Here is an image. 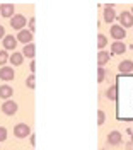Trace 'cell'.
Instances as JSON below:
<instances>
[{"instance_id": "cell-1", "label": "cell", "mask_w": 133, "mask_h": 150, "mask_svg": "<svg viewBox=\"0 0 133 150\" xmlns=\"http://www.w3.org/2000/svg\"><path fill=\"white\" fill-rule=\"evenodd\" d=\"M14 135L17 138H26V137L31 135V128H29L26 123H19V125L14 126Z\"/></svg>"}, {"instance_id": "cell-2", "label": "cell", "mask_w": 133, "mask_h": 150, "mask_svg": "<svg viewBox=\"0 0 133 150\" xmlns=\"http://www.w3.org/2000/svg\"><path fill=\"white\" fill-rule=\"evenodd\" d=\"M26 17L24 16H21V14H14V17H12V21H10V26H12V29H17V31H22V29L26 28Z\"/></svg>"}, {"instance_id": "cell-3", "label": "cell", "mask_w": 133, "mask_h": 150, "mask_svg": "<svg viewBox=\"0 0 133 150\" xmlns=\"http://www.w3.org/2000/svg\"><path fill=\"white\" fill-rule=\"evenodd\" d=\"M118 21H120V26L121 28H133V16L132 12H121L118 16Z\"/></svg>"}, {"instance_id": "cell-4", "label": "cell", "mask_w": 133, "mask_h": 150, "mask_svg": "<svg viewBox=\"0 0 133 150\" xmlns=\"http://www.w3.org/2000/svg\"><path fill=\"white\" fill-rule=\"evenodd\" d=\"M109 34H111L116 41H121V39L126 36V31H125L120 24H114V26H111V29H109Z\"/></svg>"}, {"instance_id": "cell-5", "label": "cell", "mask_w": 133, "mask_h": 150, "mask_svg": "<svg viewBox=\"0 0 133 150\" xmlns=\"http://www.w3.org/2000/svg\"><path fill=\"white\" fill-rule=\"evenodd\" d=\"M2 112L7 114V116L16 114V112H17V103H14V101H5V103L2 104Z\"/></svg>"}, {"instance_id": "cell-6", "label": "cell", "mask_w": 133, "mask_h": 150, "mask_svg": "<svg viewBox=\"0 0 133 150\" xmlns=\"http://www.w3.org/2000/svg\"><path fill=\"white\" fill-rule=\"evenodd\" d=\"M14 4H2L0 5V16L2 17H9V19H12L14 17Z\"/></svg>"}, {"instance_id": "cell-7", "label": "cell", "mask_w": 133, "mask_h": 150, "mask_svg": "<svg viewBox=\"0 0 133 150\" xmlns=\"http://www.w3.org/2000/svg\"><path fill=\"white\" fill-rule=\"evenodd\" d=\"M2 43H4L5 51H9V50H14L17 46V38H14L12 34H5V38L2 39Z\"/></svg>"}, {"instance_id": "cell-8", "label": "cell", "mask_w": 133, "mask_h": 150, "mask_svg": "<svg viewBox=\"0 0 133 150\" xmlns=\"http://www.w3.org/2000/svg\"><path fill=\"white\" fill-rule=\"evenodd\" d=\"M17 41H21L22 45H29V43L33 41V33H31L29 29H22V31H19V34H17Z\"/></svg>"}, {"instance_id": "cell-9", "label": "cell", "mask_w": 133, "mask_h": 150, "mask_svg": "<svg viewBox=\"0 0 133 150\" xmlns=\"http://www.w3.org/2000/svg\"><path fill=\"white\" fill-rule=\"evenodd\" d=\"M14 68H12V67H2V68H0V79H2V80H12V79H14Z\"/></svg>"}, {"instance_id": "cell-10", "label": "cell", "mask_w": 133, "mask_h": 150, "mask_svg": "<svg viewBox=\"0 0 133 150\" xmlns=\"http://www.w3.org/2000/svg\"><path fill=\"white\" fill-rule=\"evenodd\" d=\"M121 142H123V137H121V133L118 130H113L108 135V143H111V145H118V143H121Z\"/></svg>"}, {"instance_id": "cell-11", "label": "cell", "mask_w": 133, "mask_h": 150, "mask_svg": "<svg viewBox=\"0 0 133 150\" xmlns=\"http://www.w3.org/2000/svg\"><path fill=\"white\" fill-rule=\"evenodd\" d=\"M114 19H116V12H114V7L109 4V5L104 7V21L109 24V22H113Z\"/></svg>"}, {"instance_id": "cell-12", "label": "cell", "mask_w": 133, "mask_h": 150, "mask_svg": "<svg viewBox=\"0 0 133 150\" xmlns=\"http://www.w3.org/2000/svg\"><path fill=\"white\" fill-rule=\"evenodd\" d=\"M34 55H36V46H34L33 43L24 45V48H22V56H26V58H34Z\"/></svg>"}, {"instance_id": "cell-13", "label": "cell", "mask_w": 133, "mask_h": 150, "mask_svg": "<svg viewBox=\"0 0 133 150\" xmlns=\"http://www.w3.org/2000/svg\"><path fill=\"white\" fill-rule=\"evenodd\" d=\"M111 51H113L114 55H121L126 51V46H125L123 41H114L113 45H111Z\"/></svg>"}, {"instance_id": "cell-14", "label": "cell", "mask_w": 133, "mask_h": 150, "mask_svg": "<svg viewBox=\"0 0 133 150\" xmlns=\"http://www.w3.org/2000/svg\"><path fill=\"white\" fill-rule=\"evenodd\" d=\"M118 70H120L121 74H128V72H132V70H133V62H132V60H125V62H120V65H118Z\"/></svg>"}, {"instance_id": "cell-15", "label": "cell", "mask_w": 133, "mask_h": 150, "mask_svg": "<svg viewBox=\"0 0 133 150\" xmlns=\"http://www.w3.org/2000/svg\"><path fill=\"white\" fill-rule=\"evenodd\" d=\"M12 94H14V89H12L10 85H2V87H0V97H2V99L9 101L10 97H12Z\"/></svg>"}, {"instance_id": "cell-16", "label": "cell", "mask_w": 133, "mask_h": 150, "mask_svg": "<svg viewBox=\"0 0 133 150\" xmlns=\"http://www.w3.org/2000/svg\"><path fill=\"white\" fill-rule=\"evenodd\" d=\"M109 58H111V55H109L108 51H103V50H101V51L97 53V63H99V67L103 68V67L109 62Z\"/></svg>"}, {"instance_id": "cell-17", "label": "cell", "mask_w": 133, "mask_h": 150, "mask_svg": "<svg viewBox=\"0 0 133 150\" xmlns=\"http://www.w3.org/2000/svg\"><path fill=\"white\" fill-rule=\"evenodd\" d=\"M9 62L12 63V65H16V67H19L22 65V62H24V56H22V53H12V56L9 58Z\"/></svg>"}, {"instance_id": "cell-18", "label": "cell", "mask_w": 133, "mask_h": 150, "mask_svg": "<svg viewBox=\"0 0 133 150\" xmlns=\"http://www.w3.org/2000/svg\"><path fill=\"white\" fill-rule=\"evenodd\" d=\"M106 97H108L109 101H116V97H118V87H116V85H111V87L106 91Z\"/></svg>"}, {"instance_id": "cell-19", "label": "cell", "mask_w": 133, "mask_h": 150, "mask_svg": "<svg viewBox=\"0 0 133 150\" xmlns=\"http://www.w3.org/2000/svg\"><path fill=\"white\" fill-rule=\"evenodd\" d=\"M9 53H7V51H5V50H2V51H0V65L2 67H5V63H7V62H9Z\"/></svg>"}, {"instance_id": "cell-20", "label": "cell", "mask_w": 133, "mask_h": 150, "mask_svg": "<svg viewBox=\"0 0 133 150\" xmlns=\"http://www.w3.org/2000/svg\"><path fill=\"white\" fill-rule=\"evenodd\" d=\"M108 45V39L104 34H97V48H104Z\"/></svg>"}, {"instance_id": "cell-21", "label": "cell", "mask_w": 133, "mask_h": 150, "mask_svg": "<svg viewBox=\"0 0 133 150\" xmlns=\"http://www.w3.org/2000/svg\"><path fill=\"white\" fill-rule=\"evenodd\" d=\"M26 85H28V89H34V85H36V77H34V75H29L28 79H26Z\"/></svg>"}, {"instance_id": "cell-22", "label": "cell", "mask_w": 133, "mask_h": 150, "mask_svg": "<svg viewBox=\"0 0 133 150\" xmlns=\"http://www.w3.org/2000/svg\"><path fill=\"white\" fill-rule=\"evenodd\" d=\"M104 79H106V70L99 67V70H97V82H103Z\"/></svg>"}, {"instance_id": "cell-23", "label": "cell", "mask_w": 133, "mask_h": 150, "mask_svg": "<svg viewBox=\"0 0 133 150\" xmlns=\"http://www.w3.org/2000/svg\"><path fill=\"white\" fill-rule=\"evenodd\" d=\"M106 121V114L104 111H97V125H103Z\"/></svg>"}, {"instance_id": "cell-24", "label": "cell", "mask_w": 133, "mask_h": 150, "mask_svg": "<svg viewBox=\"0 0 133 150\" xmlns=\"http://www.w3.org/2000/svg\"><path fill=\"white\" fill-rule=\"evenodd\" d=\"M7 140V130L4 128V126H0V142Z\"/></svg>"}, {"instance_id": "cell-25", "label": "cell", "mask_w": 133, "mask_h": 150, "mask_svg": "<svg viewBox=\"0 0 133 150\" xmlns=\"http://www.w3.org/2000/svg\"><path fill=\"white\" fill-rule=\"evenodd\" d=\"M29 31H31V33L34 31V19H31V21H29Z\"/></svg>"}, {"instance_id": "cell-26", "label": "cell", "mask_w": 133, "mask_h": 150, "mask_svg": "<svg viewBox=\"0 0 133 150\" xmlns=\"http://www.w3.org/2000/svg\"><path fill=\"white\" fill-rule=\"evenodd\" d=\"M5 38V29H4V26H0V39H4Z\"/></svg>"}, {"instance_id": "cell-27", "label": "cell", "mask_w": 133, "mask_h": 150, "mask_svg": "<svg viewBox=\"0 0 133 150\" xmlns=\"http://www.w3.org/2000/svg\"><path fill=\"white\" fill-rule=\"evenodd\" d=\"M29 140H31V145H36V137H34V135H31Z\"/></svg>"}, {"instance_id": "cell-28", "label": "cell", "mask_w": 133, "mask_h": 150, "mask_svg": "<svg viewBox=\"0 0 133 150\" xmlns=\"http://www.w3.org/2000/svg\"><path fill=\"white\" fill-rule=\"evenodd\" d=\"M126 150H133V143L130 142V143H126Z\"/></svg>"}, {"instance_id": "cell-29", "label": "cell", "mask_w": 133, "mask_h": 150, "mask_svg": "<svg viewBox=\"0 0 133 150\" xmlns=\"http://www.w3.org/2000/svg\"><path fill=\"white\" fill-rule=\"evenodd\" d=\"M130 12H132V16H133V5H132V10H130Z\"/></svg>"}, {"instance_id": "cell-30", "label": "cell", "mask_w": 133, "mask_h": 150, "mask_svg": "<svg viewBox=\"0 0 133 150\" xmlns=\"http://www.w3.org/2000/svg\"><path fill=\"white\" fill-rule=\"evenodd\" d=\"M132 143H133V133H132Z\"/></svg>"}]
</instances>
